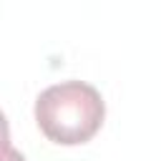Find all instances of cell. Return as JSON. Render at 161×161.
Segmentation results:
<instances>
[{
    "instance_id": "obj_1",
    "label": "cell",
    "mask_w": 161,
    "mask_h": 161,
    "mask_svg": "<svg viewBox=\"0 0 161 161\" xmlns=\"http://www.w3.org/2000/svg\"><path fill=\"white\" fill-rule=\"evenodd\" d=\"M106 118V103L86 80H63L48 86L35 98V121L43 136L60 146L91 141Z\"/></svg>"
},
{
    "instance_id": "obj_2",
    "label": "cell",
    "mask_w": 161,
    "mask_h": 161,
    "mask_svg": "<svg viewBox=\"0 0 161 161\" xmlns=\"http://www.w3.org/2000/svg\"><path fill=\"white\" fill-rule=\"evenodd\" d=\"M5 161H25V158H23V153H15L10 146H5Z\"/></svg>"
}]
</instances>
